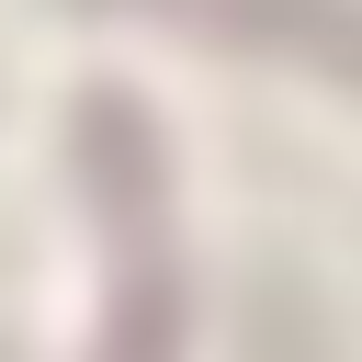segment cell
I'll return each mask as SVG.
<instances>
[{
    "label": "cell",
    "mask_w": 362,
    "mask_h": 362,
    "mask_svg": "<svg viewBox=\"0 0 362 362\" xmlns=\"http://www.w3.org/2000/svg\"><path fill=\"white\" fill-rule=\"evenodd\" d=\"M79 11H158V23H192L226 45H283L362 90V0H79Z\"/></svg>",
    "instance_id": "obj_2"
},
{
    "label": "cell",
    "mask_w": 362,
    "mask_h": 362,
    "mask_svg": "<svg viewBox=\"0 0 362 362\" xmlns=\"http://www.w3.org/2000/svg\"><path fill=\"white\" fill-rule=\"evenodd\" d=\"M68 147H79L90 204L124 238V283H113L102 362H181V260H170V215H158V124L124 90H90L68 113Z\"/></svg>",
    "instance_id": "obj_1"
}]
</instances>
